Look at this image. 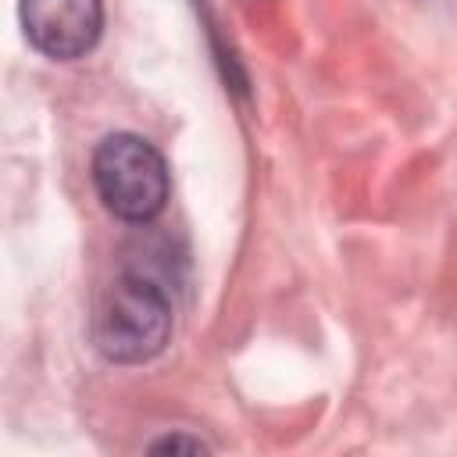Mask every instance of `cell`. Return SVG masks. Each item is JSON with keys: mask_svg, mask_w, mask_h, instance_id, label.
I'll use <instances>...</instances> for the list:
<instances>
[{"mask_svg": "<svg viewBox=\"0 0 457 457\" xmlns=\"http://www.w3.org/2000/svg\"><path fill=\"white\" fill-rule=\"evenodd\" d=\"M93 346L111 364H146L171 336L168 293L143 271L114 275L93 303Z\"/></svg>", "mask_w": 457, "mask_h": 457, "instance_id": "1", "label": "cell"}, {"mask_svg": "<svg viewBox=\"0 0 457 457\" xmlns=\"http://www.w3.org/2000/svg\"><path fill=\"white\" fill-rule=\"evenodd\" d=\"M93 186L104 207L129 221L146 225L168 204V168L154 143L136 132H114L93 150Z\"/></svg>", "mask_w": 457, "mask_h": 457, "instance_id": "2", "label": "cell"}, {"mask_svg": "<svg viewBox=\"0 0 457 457\" xmlns=\"http://www.w3.org/2000/svg\"><path fill=\"white\" fill-rule=\"evenodd\" d=\"M25 39L54 61L86 57L104 32V0H18Z\"/></svg>", "mask_w": 457, "mask_h": 457, "instance_id": "3", "label": "cell"}, {"mask_svg": "<svg viewBox=\"0 0 457 457\" xmlns=\"http://www.w3.org/2000/svg\"><path fill=\"white\" fill-rule=\"evenodd\" d=\"M179 453V450H189V453H204L207 450V443L204 439H196V436H164V439H157V443H150V453Z\"/></svg>", "mask_w": 457, "mask_h": 457, "instance_id": "4", "label": "cell"}]
</instances>
